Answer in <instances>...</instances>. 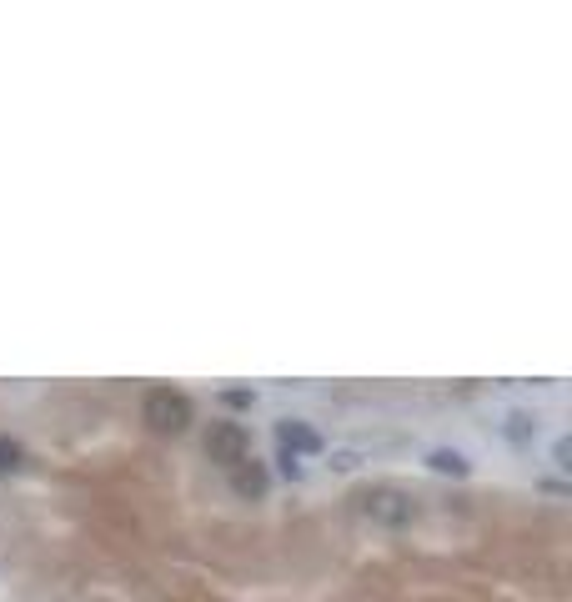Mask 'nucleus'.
Returning a JSON list of instances; mask_svg holds the SVG:
<instances>
[{"mask_svg":"<svg viewBox=\"0 0 572 602\" xmlns=\"http://www.w3.org/2000/svg\"><path fill=\"white\" fill-rule=\"evenodd\" d=\"M427 462H432V467H437V472H452V477H467V462H462V457H457V452H432V457H427Z\"/></svg>","mask_w":572,"mask_h":602,"instance_id":"nucleus-6","label":"nucleus"},{"mask_svg":"<svg viewBox=\"0 0 572 602\" xmlns=\"http://www.w3.org/2000/svg\"><path fill=\"white\" fill-rule=\"evenodd\" d=\"M246 452H251V432L241 422H211V432H206V457L211 462L236 467V462H246Z\"/></svg>","mask_w":572,"mask_h":602,"instance_id":"nucleus-3","label":"nucleus"},{"mask_svg":"<svg viewBox=\"0 0 572 602\" xmlns=\"http://www.w3.org/2000/svg\"><path fill=\"white\" fill-rule=\"evenodd\" d=\"M21 467V447L11 437H0V472H16Z\"/></svg>","mask_w":572,"mask_h":602,"instance_id":"nucleus-7","label":"nucleus"},{"mask_svg":"<svg viewBox=\"0 0 572 602\" xmlns=\"http://www.w3.org/2000/svg\"><path fill=\"white\" fill-rule=\"evenodd\" d=\"M276 437H281V447H286V452H292V447H297V452H317V447H322V442H317V432H307L302 422H281V427H276Z\"/></svg>","mask_w":572,"mask_h":602,"instance_id":"nucleus-5","label":"nucleus"},{"mask_svg":"<svg viewBox=\"0 0 572 602\" xmlns=\"http://www.w3.org/2000/svg\"><path fill=\"white\" fill-rule=\"evenodd\" d=\"M231 487H236V497H266V467L261 462H236Z\"/></svg>","mask_w":572,"mask_h":602,"instance_id":"nucleus-4","label":"nucleus"},{"mask_svg":"<svg viewBox=\"0 0 572 602\" xmlns=\"http://www.w3.org/2000/svg\"><path fill=\"white\" fill-rule=\"evenodd\" d=\"M141 417H146V427H151V432L176 437V432H186V427H191L196 407H191V397H186V392H176V387H151V392H146V402H141Z\"/></svg>","mask_w":572,"mask_h":602,"instance_id":"nucleus-2","label":"nucleus"},{"mask_svg":"<svg viewBox=\"0 0 572 602\" xmlns=\"http://www.w3.org/2000/svg\"><path fill=\"white\" fill-rule=\"evenodd\" d=\"M357 517H367L372 527H407L417 517V497L407 487H392V482H372L352 497Z\"/></svg>","mask_w":572,"mask_h":602,"instance_id":"nucleus-1","label":"nucleus"}]
</instances>
